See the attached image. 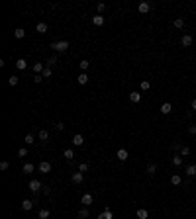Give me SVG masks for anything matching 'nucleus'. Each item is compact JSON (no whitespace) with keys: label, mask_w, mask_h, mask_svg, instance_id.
Instances as JSON below:
<instances>
[{"label":"nucleus","mask_w":196,"mask_h":219,"mask_svg":"<svg viewBox=\"0 0 196 219\" xmlns=\"http://www.w3.org/2000/svg\"><path fill=\"white\" fill-rule=\"evenodd\" d=\"M51 49H55V51H59V53H65L67 49H69V41H53L51 43Z\"/></svg>","instance_id":"nucleus-1"},{"label":"nucleus","mask_w":196,"mask_h":219,"mask_svg":"<svg viewBox=\"0 0 196 219\" xmlns=\"http://www.w3.org/2000/svg\"><path fill=\"white\" fill-rule=\"evenodd\" d=\"M38 168H39V172H43V174H49V172H51V163H47V160H41Z\"/></svg>","instance_id":"nucleus-2"},{"label":"nucleus","mask_w":196,"mask_h":219,"mask_svg":"<svg viewBox=\"0 0 196 219\" xmlns=\"http://www.w3.org/2000/svg\"><path fill=\"white\" fill-rule=\"evenodd\" d=\"M28 188H29V190H32V192H35V194H38V192L41 190L43 186H41V182H39V180H29Z\"/></svg>","instance_id":"nucleus-3"},{"label":"nucleus","mask_w":196,"mask_h":219,"mask_svg":"<svg viewBox=\"0 0 196 219\" xmlns=\"http://www.w3.org/2000/svg\"><path fill=\"white\" fill-rule=\"evenodd\" d=\"M149 10H151L149 2H139V4H137V12H139V14H147Z\"/></svg>","instance_id":"nucleus-4"},{"label":"nucleus","mask_w":196,"mask_h":219,"mask_svg":"<svg viewBox=\"0 0 196 219\" xmlns=\"http://www.w3.org/2000/svg\"><path fill=\"white\" fill-rule=\"evenodd\" d=\"M116 157H118V160H122V163H124V160H127V159H130V153H127L126 149H118Z\"/></svg>","instance_id":"nucleus-5"},{"label":"nucleus","mask_w":196,"mask_h":219,"mask_svg":"<svg viewBox=\"0 0 196 219\" xmlns=\"http://www.w3.org/2000/svg\"><path fill=\"white\" fill-rule=\"evenodd\" d=\"M71 180H73V184H83V180H84V174H83V172H73Z\"/></svg>","instance_id":"nucleus-6"},{"label":"nucleus","mask_w":196,"mask_h":219,"mask_svg":"<svg viewBox=\"0 0 196 219\" xmlns=\"http://www.w3.org/2000/svg\"><path fill=\"white\" fill-rule=\"evenodd\" d=\"M98 219H114V213H112V209H110V207H106V209H104L102 213L98 215Z\"/></svg>","instance_id":"nucleus-7"},{"label":"nucleus","mask_w":196,"mask_h":219,"mask_svg":"<svg viewBox=\"0 0 196 219\" xmlns=\"http://www.w3.org/2000/svg\"><path fill=\"white\" fill-rule=\"evenodd\" d=\"M92 200H94L92 194H83V198H80V204H83V205H90V204H92Z\"/></svg>","instance_id":"nucleus-8"},{"label":"nucleus","mask_w":196,"mask_h":219,"mask_svg":"<svg viewBox=\"0 0 196 219\" xmlns=\"http://www.w3.org/2000/svg\"><path fill=\"white\" fill-rule=\"evenodd\" d=\"M181 43H182V47H190L192 45V35H186V33H184L181 37Z\"/></svg>","instance_id":"nucleus-9"},{"label":"nucleus","mask_w":196,"mask_h":219,"mask_svg":"<svg viewBox=\"0 0 196 219\" xmlns=\"http://www.w3.org/2000/svg\"><path fill=\"white\" fill-rule=\"evenodd\" d=\"M184 174H186V176H196V164H188V166L184 168Z\"/></svg>","instance_id":"nucleus-10"},{"label":"nucleus","mask_w":196,"mask_h":219,"mask_svg":"<svg viewBox=\"0 0 196 219\" xmlns=\"http://www.w3.org/2000/svg\"><path fill=\"white\" fill-rule=\"evenodd\" d=\"M130 102L139 104V102H141V94H139V92H130Z\"/></svg>","instance_id":"nucleus-11"},{"label":"nucleus","mask_w":196,"mask_h":219,"mask_svg":"<svg viewBox=\"0 0 196 219\" xmlns=\"http://www.w3.org/2000/svg\"><path fill=\"white\" fill-rule=\"evenodd\" d=\"M43 70H45V63H33V73L41 75Z\"/></svg>","instance_id":"nucleus-12"},{"label":"nucleus","mask_w":196,"mask_h":219,"mask_svg":"<svg viewBox=\"0 0 196 219\" xmlns=\"http://www.w3.org/2000/svg\"><path fill=\"white\" fill-rule=\"evenodd\" d=\"M83 143H84V137H83V135H79V133H77V135H73V145H75V147H80Z\"/></svg>","instance_id":"nucleus-13"},{"label":"nucleus","mask_w":196,"mask_h":219,"mask_svg":"<svg viewBox=\"0 0 196 219\" xmlns=\"http://www.w3.org/2000/svg\"><path fill=\"white\" fill-rule=\"evenodd\" d=\"M171 112H173V106H171L169 102H165L163 106H161V114H163V116H167V114H171Z\"/></svg>","instance_id":"nucleus-14"},{"label":"nucleus","mask_w":196,"mask_h":219,"mask_svg":"<svg viewBox=\"0 0 196 219\" xmlns=\"http://www.w3.org/2000/svg\"><path fill=\"white\" fill-rule=\"evenodd\" d=\"M16 67H18L20 70H26V69H28V61H26V59H18V61H16Z\"/></svg>","instance_id":"nucleus-15"},{"label":"nucleus","mask_w":196,"mask_h":219,"mask_svg":"<svg viewBox=\"0 0 196 219\" xmlns=\"http://www.w3.org/2000/svg\"><path fill=\"white\" fill-rule=\"evenodd\" d=\"M104 22H106V18H104V16H94V18H92V23H94V26H104Z\"/></svg>","instance_id":"nucleus-16"},{"label":"nucleus","mask_w":196,"mask_h":219,"mask_svg":"<svg viewBox=\"0 0 196 219\" xmlns=\"http://www.w3.org/2000/svg\"><path fill=\"white\" fill-rule=\"evenodd\" d=\"M32 207H33V201H32V200H24V201H22V209H24V211H29Z\"/></svg>","instance_id":"nucleus-17"},{"label":"nucleus","mask_w":196,"mask_h":219,"mask_svg":"<svg viewBox=\"0 0 196 219\" xmlns=\"http://www.w3.org/2000/svg\"><path fill=\"white\" fill-rule=\"evenodd\" d=\"M35 29H38V33H47V23L45 22H39L38 26H35Z\"/></svg>","instance_id":"nucleus-18"},{"label":"nucleus","mask_w":196,"mask_h":219,"mask_svg":"<svg viewBox=\"0 0 196 219\" xmlns=\"http://www.w3.org/2000/svg\"><path fill=\"white\" fill-rule=\"evenodd\" d=\"M22 170H24L26 174H32L33 170H35V166H33L32 163H26V164H24V168H22Z\"/></svg>","instance_id":"nucleus-19"},{"label":"nucleus","mask_w":196,"mask_h":219,"mask_svg":"<svg viewBox=\"0 0 196 219\" xmlns=\"http://www.w3.org/2000/svg\"><path fill=\"white\" fill-rule=\"evenodd\" d=\"M63 157H65L67 160H73V159H75V151H73V149H67L65 153H63Z\"/></svg>","instance_id":"nucleus-20"},{"label":"nucleus","mask_w":196,"mask_h":219,"mask_svg":"<svg viewBox=\"0 0 196 219\" xmlns=\"http://www.w3.org/2000/svg\"><path fill=\"white\" fill-rule=\"evenodd\" d=\"M79 67H80V70H83V73H86V70H88V67H90V63H88L86 59H83V61L79 63Z\"/></svg>","instance_id":"nucleus-21"},{"label":"nucleus","mask_w":196,"mask_h":219,"mask_svg":"<svg viewBox=\"0 0 196 219\" xmlns=\"http://www.w3.org/2000/svg\"><path fill=\"white\" fill-rule=\"evenodd\" d=\"M57 65V57L53 55V57H49V59H47V63H45V67H49V69H53V67Z\"/></svg>","instance_id":"nucleus-22"},{"label":"nucleus","mask_w":196,"mask_h":219,"mask_svg":"<svg viewBox=\"0 0 196 219\" xmlns=\"http://www.w3.org/2000/svg\"><path fill=\"white\" fill-rule=\"evenodd\" d=\"M47 139H49V131H47V129H41V131H39V141H43V143H45Z\"/></svg>","instance_id":"nucleus-23"},{"label":"nucleus","mask_w":196,"mask_h":219,"mask_svg":"<svg viewBox=\"0 0 196 219\" xmlns=\"http://www.w3.org/2000/svg\"><path fill=\"white\" fill-rule=\"evenodd\" d=\"M181 182H182V178L178 176V174H173V176H171V184H173V186H178Z\"/></svg>","instance_id":"nucleus-24"},{"label":"nucleus","mask_w":196,"mask_h":219,"mask_svg":"<svg viewBox=\"0 0 196 219\" xmlns=\"http://www.w3.org/2000/svg\"><path fill=\"white\" fill-rule=\"evenodd\" d=\"M14 35H16L18 39H24V37H26V29H24V28H18V29L14 31Z\"/></svg>","instance_id":"nucleus-25"},{"label":"nucleus","mask_w":196,"mask_h":219,"mask_svg":"<svg viewBox=\"0 0 196 219\" xmlns=\"http://www.w3.org/2000/svg\"><path fill=\"white\" fill-rule=\"evenodd\" d=\"M77 80H79V84H86V82H88V75H86V73H80Z\"/></svg>","instance_id":"nucleus-26"},{"label":"nucleus","mask_w":196,"mask_h":219,"mask_svg":"<svg viewBox=\"0 0 196 219\" xmlns=\"http://www.w3.org/2000/svg\"><path fill=\"white\" fill-rule=\"evenodd\" d=\"M49 215H51V211H49V209H45V207H41V209H39V219H47Z\"/></svg>","instance_id":"nucleus-27"},{"label":"nucleus","mask_w":196,"mask_h":219,"mask_svg":"<svg viewBox=\"0 0 196 219\" xmlns=\"http://www.w3.org/2000/svg\"><path fill=\"white\" fill-rule=\"evenodd\" d=\"M147 217H149L147 209H143V207H141V209H137V219H147Z\"/></svg>","instance_id":"nucleus-28"},{"label":"nucleus","mask_w":196,"mask_h":219,"mask_svg":"<svg viewBox=\"0 0 196 219\" xmlns=\"http://www.w3.org/2000/svg\"><path fill=\"white\" fill-rule=\"evenodd\" d=\"M88 168H90V164H88V163H80V164H79V172H83V174H84L86 170H88Z\"/></svg>","instance_id":"nucleus-29"},{"label":"nucleus","mask_w":196,"mask_h":219,"mask_svg":"<svg viewBox=\"0 0 196 219\" xmlns=\"http://www.w3.org/2000/svg\"><path fill=\"white\" fill-rule=\"evenodd\" d=\"M173 164H175V166H181V164H182V157H181V155H175V157H173Z\"/></svg>","instance_id":"nucleus-30"},{"label":"nucleus","mask_w":196,"mask_h":219,"mask_svg":"<svg viewBox=\"0 0 196 219\" xmlns=\"http://www.w3.org/2000/svg\"><path fill=\"white\" fill-rule=\"evenodd\" d=\"M86 217H88V209H86V207L79 209V219H86Z\"/></svg>","instance_id":"nucleus-31"},{"label":"nucleus","mask_w":196,"mask_h":219,"mask_svg":"<svg viewBox=\"0 0 196 219\" xmlns=\"http://www.w3.org/2000/svg\"><path fill=\"white\" fill-rule=\"evenodd\" d=\"M155 172H157V166H155V164H149V166H147V174H149V176H155Z\"/></svg>","instance_id":"nucleus-32"},{"label":"nucleus","mask_w":196,"mask_h":219,"mask_svg":"<svg viewBox=\"0 0 196 219\" xmlns=\"http://www.w3.org/2000/svg\"><path fill=\"white\" fill-rule=\"evenodd\" d=\"M51 75H53V70L49 69V67H45V70H43V73H41V76H43V78H49V76H51Z\"/></svg>","instance_id":"nucleus-33"},{"label":"nucleus","mask_w":196,"mask_h":219,"mask_svg":"<svg viewBox=\"0 0 196 219\" xmlns=\"http://www.w3.org/2000/svg\"><path fill=\"white\" fill-rule=\"evenodd\" d=\"M175 28H178V29L184 28V20H182V18H177V20H175Z\"/></svg>","instance_id":"nucleus-34"},{"label":"nucleus","mask_w":196,"mask_h":219,"mask_svg":"<svg viewBox=\"0 0 196 219\" xmlns=\"http://www.w3.org/2000/svg\"><path fill=\"white\" fill-rule=\"evenodd\" d=\"M139 86H141V90H149V88H151L149 80H141V84H139Z\"/></svg>","instance_id":"nucleus-35"},{"label":"nucleus","mask_w":196,"mask_h":219,"mask_svg":"<svg viewBox=\"0 0 196 219\" xmlns=\"http://www.w3.org/2000/svg\"><path fill=\"white\" fill-rule=\"evenodd\" d=\"M8 84H10V86H16V84H18V76H10Z\"/></svg>","instance_id":"nucleus-36"},{"label":"nucleus","mask_w":196,"mask_h":219,"mask_svg":"<svg viewBox=\"0 0 196 219\" xmlns=\"http://www.w3.org/2000/svg\"><path fill=\"white\" fill-rule=\"evenodd\" d=\"M188 155H190V149H188V147H182V149H181V157H188Z\"/></svg>","instance_id":"nucleus-37"},{"label":"nucleus","mask_w":196,"mask_h":219,"mask_svg":"<svg viewBox=\"0 0 196 219\" xmlns=\"http://www.w3.org/2000/svg\"><path fill=\"white\" fill-rule=\"evenodd\" d=\"M8 160H2V163H0V170H8Z\"/></svg>","instance_id":"nucleus-38"},{"label":"nucleus","mask_w":196,"mask_h":219,"mask_svg":"<svg viewBox=\"0 0 196 219\" xmlns=\"http://www.w3.org/2000/svg\"><path fill=\"white\" fill-rule=\"evenodd\" d=\"M24 141H26V143H28V145H32V143H33V135H29V133H28V135H26V139H24Z\"/></svg>","instance_id":"nucleus-39"},{"label":"nucleus","mask_w":196,"mask_h":219,"mask_svg":"<svg viewBox=\"0 0 196 219\" xmlns=\"http://www.w3.org/2000/svg\"><path fill=\"white\" fill-rule=\"evenodd\" d=\"M55 129L57 131H63V129H65V123H61V121H59V123H55Z\"/></svg>","instance_id":"nucleus-40"},{"label":"nucleus","mask_w":196,"mask_h":219,"mask_svg":"<svg viewBox=\"0 0 196 219\" xmlns=\"http://www.w3.org/2000/svg\"><path fill=\"white\" fill-rule=\"evenodd\" d=\"M171 149H173V151H181L182 147H181V143H173V145H171Z\"/></svg>","instance_id":"nucleus-41"},{"label":"nucleus","mask_w":196,"mask_h":219,"mask_svg":"<svg viewBox=\"0 0 196 219\" xmlns=\"http://www.w3.org/2000/svg\"><path fill=\"white\" fill-rule=\"evenodd\" d=\"M26 155H28V149H20L18 151V157H26Z\"/></svg>","instance_id":"nucleus-42"},{"label":"nucleus","mask_w":196,"mask_h":219,"mask_svg":"<svg viewBox=\"0 0 196 219\" xmlns=\"http://www.w3.org/2000/svg\"><path fill=\"white\" fill-rule=\"evenodd\" d=\"M188 133H190V135H194V133H196V125H190V127H188Z\"/></svg>","instance_id":"nucleus-43"},{"label":"nucleus","mask_w":196,"mask_h":219,"mask_svg":"<svg viewBox=\"0 0 196 219\" xmlns=\"http://www.w3.org/2000/svg\"><path fill=\"white\" fill-rule=\"evenodd\" d=\"M104 10H106V4H102V2H100V4H98V12H104Z\"/></svg>","instance_id":"nucleus-44"},{"label":"nucleus","mask_w":196,"mask_h":219,"mask_svg":"<svg viewBox=\"0 0 196 219\" xmlns=\"http://www.w3.org/2000/svg\"><path fill=\"white\" fill-rule=\"evenodd\" d=\"M33 80H35V82L39 84V82H41V80H43V76H41V75H38V76H33Z\"/></svg>","instance_id":"nucleus-45"},{"label":"nucleus","mask_w":196,"mask_h":219,"mask_svg":"<svg viewBox=\"0 0 196 219\" xmlns=\"http://www.w3.org/2000/svg\"><path fill=\"white\" fill-rule=\"evenodd\" d=\"M192 110H196V98L192 100Z\"/></svg>","instance_id":"nucleus-46"}]
</instances>
